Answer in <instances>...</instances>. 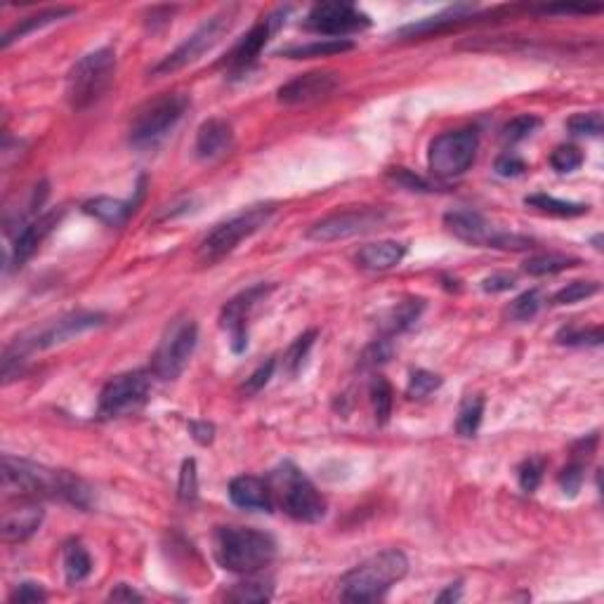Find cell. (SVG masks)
<instances>
[{"mask_svg": "<svg viewBox=\"0 0 604 604\" xmlns=\"http://www.w3.org/2000/svg\"><path fill=\"white\" fill-rule=\"evenodd\" d=\"M3 486L19 498H59L87 510L93 506V489L71 472L50 470L38 463L3 456Z\"/></svg>", "mask_w": 604, "mask_h": 604, "instance_id": "obj_1", "label": "cell"}, {"mask_svg": "<svg viewBox=\"0 0 604 604\" xmlns=\"http://www.w3.org/2000/svg\"><path fill=\"white\" fill-rule=\"evenodd\" d=\"M409 571V559L402 550H383L357 564L340 581V598L347 602H375L387 595Z\"/></svg>", "mask_w": 604, "mask_h": 604, "instance_id": "obj_2", "label": "cell"}, {"mask_svg": "<svg viewBox=\"0 0 604 604\" xmlns=\"http://www.w3.org/2000/svg\"><path fill=\"white\" fill-rule=\"evenodd\" d=\"M215 555L234 574H255L277 558V543L270 534L248 527H220L215 534Z\"/></svg>", "mask_w": 604, "mask_h": 604, "instance_id": "obj_3", "label": "cell"}, {"mask_svg": "<svg viewBox=\"0 0 604 604\" xmlns=\"http://www.w3.org/2000/svg\"><path fill=\"white\" fill-rule=\"evenodd\" d=\"M114 74L116 52L111 47H99L78 59L67 76V99L71 109L83 111L97 104L114 83Z\"/></svg>", "mask_w": 604, "mask_h": 604, "instance_id": "obj_4", "label": "cell"}, {"mask_svg": "<svg viewBox=\"0 0 604 604\" xmlns=\"http://www.w3.org/2000/svg\"><path fill=\"white\" fill-rule=\"evenodd\" d=\"M189 109V97L182 93H163L139 107L130 123V144L144 149L161 142Z\"/></svg>", "mask_w": 604, "mask_h": 604, "instance_id": "obj_5", "label": "cell"}, {"mask_svg": "<svg viewBox=\"0 0 604 604\" xmlns=\"http://www.w3.org/2000/svg\"><path fill=\"white\" fill-rule=\"evenodd\" d=\"M236 12H239V7L230 5L225 7V10H220L218 15H213L210 19H206V22H203L201 26L187 38V41L179 43L168 57H163L161 62L156 64L154 76L175 74V71L185 69L189 64L199 62L206 52L213 50V47L230 34V29L234 26Z\"/></svg>", "mask_w": 604, "mask_h": 604, "instance_id": "obj_6", "label": "cell"}, {"mask_svg": "<svg viewBox=\"0 0 604 604\" xmlns=\"http://www.w3.org/2000/svg\"><path fill=\"white\" fill-rule=\"evenodd\" d=\"M271 215H274V206H251L248 210L234 215V218L220 222L215 230L208 231L206 239L201 241L199 258L203 262H218L225 255H230L231 251H236V246L243 239H251L255 231L262 230L270 222Z\"/></svg>", "mask_w": 604, "mask_h": 604, "instance_id": "obj_7", "label": "cell"}, {"mask_svg": "<svg viewBox=\"0 0 604 604\" xmlns=\"http://www.w3.org/2000/svg\"><path fill=\"white\" fill-rule=\"evenodd\" d=\"M271 477H274V484H277L279 498H282V506L288 517L305 524H317L326 517L323 496L319 494L317 486L293 463H283Z\"/></svg>", "mask_w": 604, "mask_h": 604, "instance_id": "obj_8", "label": "cell"}, {"mask_svg": "<svg viewBox=\"0 0 604 604\" xmlns=\"http://www.w3.org/2000/svg\"><path fill=\"white\" fill-rule=\"evenodd\" d=\"M199 343V326L191 317H178L168 323L161 343L151 357V374L161 380H175L187 369Z\"/></svg>", "mask_w": 604, "mask_h": 604, "instance_id": "obj_9", "label": "cell"}, {"mask_svg": "<svg viewBox=\"0 0 604 604\" xmlns=\"http://www.w3.org/2000/svg\"><path fill=\"white\" fill-rule=\"evenodd\" d=\"M479 149V135L475 128L449 130L432 139L427 151V166L430 173L439 179L458 178L475 163Z\"/></svg>", "mask_w": 604, "mask_h": 604, "instance_id": "obj_10", "label": "cell"}, {"mask_svg": "<svg viewBox=\"0 0 604 604\" xmlns=\"http://www.w3.org/2000/svg\"><path fill=\"white\" fill-rule=\"evenodd\" d=\"M151 392V378L144 371H130L111 378L99 392L97 415L104 420L126 418L142 409Z\"/></svg>", "mask_w": 604, "mask_h": 604, "instance_id": "obj_11", "label": "cell"}, {"mask_svg": "<svg viewBox=\"0 0 604 604\" xmlns=\"http://www.w3.org/2000/svg\"><path fill=\"white\" fill-rule=\"evenodd\" d=\"M387 220L385 208H374V206H362V208H350V210H338V213L328 215V218L319 220L307 231V239L319 243H331L340 241V239H350V236L366 234L374 231Z\"/></svg>", "mask_w": 604, "mask_h": 604, "instance_id": "obj_12", "label": "cell"}, {"mask_svg": "<svg viewBox=\"0 0 604 604\" xmlns=\"http://www.w3.org/2000/svg\"><path fill=\"white\" fill-rule=\"evenodd\" d=\"M371 19L352 3H317L305 19V29L328 38H345L350 34L369 29Z\"/></svg>", "mask_w": 604, "mask_h": 604, "instance_id": "obj_13", "label": "cell"}, {"mask_svg": "<svg viewBox=\"0 0 604 604\" xmlns=\"http://www.w3.org/2000/svg\"><path fill=\"white\" fill-rule=\"evenodd\" d=\"M104 314L99 312H71L67 317L57 319L55 323H50L47 328H43L41 333L36 335L31 343H17L15 350L5 352V359H19L24 357L26 350H47V347L62 345V343H69L76 335L87 333L93 328L102 326Z\"/></svg>", "mask_w": 604, "mask_h": 604, "instance_id": "obj_14", "label": "cell"}, {"mask_svg": "<svg viewBox=\"0 0 604 604\" xmlns=\"http://www.w3.org/2000/svg\"><path fill=\"white\" fill-rule=\"evenodd\" d=\"M288 10H291V7H283V10L271 12V15H267L265 19H260L253 29L248 31L241 41L231 47L230 55H227L225 62H222V67H225L230 74H243V71L251 69V67L258 62L260 52H262V47L267 46V41L271 38V34H274V31H277L279 26L286 22Z\"/></svg>", "mask_w": 604, "mask_h": 604, "instance_id": "obj_15", "label": "cell"}, {"mask_svg": "<svg viewBox=\"0 0 604 604\" xmlns=\"http://www.w3.org/2000/svg\"><path fill=\"white\" fill-rule=\"evenodd\" d=\"M270 291L271 286L258 283V286L248 288V291L239 293L236 298H231L230 302L222 307L220 323H222V328L230 331L231 350H234L236 354H241L248 347V317H251V312L255 310V305H258L260 300L265 298Z\"/></svg>", "mask_w": 604, "mask_h": 604, "instance_id": "obj_16", "label": "cell"}, {"mask_svg": "<svg viewBox=\"0 0 604 604\" xmlns=\"http://www.w3.org/2000/svg\"><path fill=\"white\" fill-rule=\"evenodd\" d=\"M444 227L454 234L456 239L470 243V246H484V248H501L506 241L507 231L496 230L486 220L475 210H451L444 215Z\"/></svg>", "mask_w": 604, "mask_h": 604, "instance_id": "obj_17", "label": "cell"}, {"mask_svg": "<svg viewBox=\"0 0 604 604\" xmlns=\"http://www.w3.org/2000/svg\"><path fill=\"white\" fill-rule=\"evenodd\" d=\"M338 86V76L331 74V71H310V74L298 76V78L279 87L277 97L282 104L293 107V104H307L314 102V99L328 97Z\"/></svg>", "mask_w": 604, "mask_h": 604, "instance_id": "obj_18", "label": "cell"}, {"mask_svg": "<svg viewBox=\"0 0 604 604\" xmlns=\"http://www.w3.org/2000/svg\"><path fill=\"white\" fill-rule=\"evenodd\" d=\"M62 218L64 210L59 208V210H50V213L26 222V225L17 231V236H15V246H12V260H15V265L22 267L24 262L41 248V243L52 234V230L62 222Z\"/></svg>", "mask_w": 604, "mask_h": 604, "instance_id": "obj_19", "label": "cell"}, {"mask_svg": "<svg viewBox=\"0 0 604 604\" xmlns=\"http://www.w3.org/2000/svg\"><path fill=\"white\" fill-rule=\"evenodd\" d=\"M43 522V507L36 498H19L17 506L3 512V538L7 543L26 541L38 531Z\"/></svg>", "mask_w": 604, "mask_h": 604, "instance_id": "obj_20", "label": "cell"}, {"mask_svg": "<svg viewBox=\"0 0 604 604\" xmlns=\"http://www.w3.org/2000/svg\"><path fill=\"white\" fill-rule=\"evenodd\" d=\"M230 498L236 507L251 512H274V494L265 479L241 475L230 482Z\"/></svg>", "mask_w": 604, "mask_h": 604, "instance_id": "obj_21", "label": "cell"}, {"mask_svg": "<svg viewBox=\"0 0 604 604\" xmlns=\"http://www.w3.org/2000/svg\"><path fill=\"white\" fill-rule=\"evenodd\" d=\"M234 144V130L225 118H208L201 123L199 133H196L194 151L203 161H213L218 156L227 154Z\"/></svg>", "mask_w": 604, "mask_h": 604, "instance_id": "obj_22", "label": "cell"}, {"mask_svg": "<svg viewBox=\"0 0 604 604\" xmlns=\"http://www.w3.org/2000/svg\"><path fill=\"white\" fill-rule=\"evenodd\" d=\"M404 255H406V246L399 241L369 243L357 253V265L369 271H387L397 267Z\"/></svg>", "mask_w": 604, "mask_h": 604, "instance_id": "obj_23", "label": "cell"}, {"mask_svg": "<svg viewBox=\"0 0 604 604\" xmlns=\"http://www.w3.org/2000/svg\"><path fill=\"white\" fill-rule=\"evenodd\" d=\"M472 15H475L472 7L456 5V7H451V10L442 12V15L425 17V19H420V22L404 26V29L399 31V36H409V38H415V36L439 34V31H446V29H451V26H456V24L466 22V19H470Z\"/></svg>", "mask_w": 604, "mask_h": 604, "instance_id": "obj_24", "label": "cell"}, {"mask_svg": "<svg viewBox=\"0 0 604 604\" xmlns=\"http://www.w3.org/2000/svg\"><path fill=\"white\" fill-rule=\"evenodd\" d=\"M135 206H138V201H118V199H109V196H97V199L83 203V213L93 215L104 225L118 227L133 215Z\"/></svg>", "mask_w": 604, "mask_h": 604, "instance_id": "obj_25", "label": "cell"}, {"mask_svg": "<svg viewBox=\"0 0 604 604\" xmlns=\"http://www.w3.org/2000/svg\"><path fill=\"white\" fill-rule=\"evenodd\" d=\"M354 47V43L347 38H319V41L305 43V46H291L286 50L277 52L279 57L288 59H312V57H331V55H340Z\"/></svg>", "mask_w": 604, "mask_h": 604, "instance_id": "obj_26", "label": "cell"}, {"mask_svg": "<svg viewBox=\"0 0 604 604\" xmlns=\"http://www.w3.org/2000/svg\"><path fill=\"white\" fill-rule=\"evenodd\" d=\"M69 15H74V10H71V7H50V10L38 12V15H31V17L22 19V22H19V24H15V26H12V29L7 31L5 36H3V41H0V46L10 47L12 43L22 41L24 36H29L31 31L43 29V26H47V24L59 22V19L69 17Z\"/></svg>", "mask_w": 604, "mask_h": 604, "instance_id": "obj_27", "label": "cell"}, {"mask_svg": "<svg viewBox=\"0 0 604 604\" xmlns=\"http://www.w3.org/2000/svg\"><path fill=\"white\" fill-rule=\"evenodd\" d=\"M423 310H425V300L423 298L404 300L394 310H390V314L383 322V331H385V335H399L404 331H409L411 326H415Z\"/></svg>", "mask_w": 604, "mask_h": 604, "instance_id": "obj_28", "label": "cell"}, {"mask_svg": "<svg viewBox=\"0 0 604 604\" xmlns=\"http://www.w3.org/2000/svg\"><path fill=\"white\" fill-rule=\"evenodd\" d=\"M62 559H64V574H67V581H69L71 586L83 583L87 576H90V571H93V559H90V555H87V550L83 548L81 541L67 543V546H64Z\"/></svg>", "mask_w": 604, "mask_h": 604, "instance_id": "obj_29", "label": "cell"}, {"mask_svg": "<svg viewBox=\"0 0 604 604\" xmlns=\"http://www.w3.org/2000/svg\"><path fill=\"white\" fill-rule=\"evenodd\" d=\"M524 203L529 208H536L541 213L555 215V218H578V215H586L590 210L588 203H574V201H562V199H555V196L548 194H534L527 196Z\"/></svg>", "mask_w": 604, "mask_h": 604, "instance_id": "obj_30", "label": "cell"}, {"mask_svg": "<svg viewBox=\"0 0 604 604\" xmlns=\"http://www.w3.org/2000/svg\"><path fill=\"white\" fill-rule=\"evenodd\" d=\"M578 265H581V260L571 258V255L543 253L527 260V262H524V271L531 274V277H550V274H559V271L571 270V267Z\"/></svg>", "mask_w": 604, "mask_h": 604, "instance_id": "obj_31", "label": "cell"}, {"mask_svg": "<svg viewBox=\"0 0 604 604\" xmlns=\"http://www.w3.org/2000/svg\"><path fill=\"white\" fill-rule=\"evenodd\" d=\"M484 415V397L479 394H470L463 399L461 411H458V420H456V430L461 437H475L482 425Z\"/></svg>", "mask_w": 604, "mask_h": 604, "instance_id": "obj_32", "label": "cell"}, {"mask_svg": "<svg viewBox=\"0 0 604 604\" xmlns=\"http://www.w3.org/2000/svg\"><path fill=\"white\" fill-rule=\"evenodd\" d=\"M371 406L378 425H385L392 415V387L383 375H375L371 383Z\"/></svg>", "mask_w": 604, "mask_h": 604, "instance_id": "obj_33", "label": "cell"}, {"mask_svg": "<svg viewBox=\"0 0 604 604\" xmlns=\"http://www.w3.org/2000/svg\"><path fill=\"white\" fill-rule=\"evenodd\" d=\"M317 328H312L307 333H302L300 338L293 340V345L288 347L286 357H283V363H286V369L291 375H298L300 369L305 366V359L310 354L312 345H314V340H317Z\"/></svg>", "mask_w": 604, "mask_h": 604, "instance_id": "obj_34", "label": "cell"}, {"mask_svg": "<svg viewBox=\"0 0 604 604\" xmlns=\"http://www.w3.org/2000/svg\"><path fill=\"white\" fill-rule=\"evenodd\" d=\"M541 307V291H538V288H531V291H524L519 298L512 300L510 307H507V314H510V319H515V322H529V319H534L536 314H538Z\"/></svg>", "mask_w": 604, "mask_h": 604, "instance_id": "obj_35", "label": "cell"}, {"mask_svg": "<svg viewBox=\"0 0 604 604\" xmlns=\"http://www.w3.org/2000/svg\"><path fill=\"white\" fill-rule=\"evenodd\" d=\"M602 328L595 326V328H564V331H559L558 333V343L559 345H571V347H583V345H590V347H598L602 345Z\"/></svg>", "mask_w": 604, "mask_h": 604, "instance_id": "obj_36", "label": "cell"}, {"mask_svg": "<svg viewBox=\"0 0 604 604\" xmlns=\"http://www.w3.org/2000/svg\"><path fill=\"white\" fill-rule=\"evenodd\" d=\"M599 293L598 282H571L564 288H559L553 298V305H574L578 300L593 298Z\"/></svg>", "mask_w": 604, "mask_h": 604, "instance_id": "obj_37", "label": "cell"}, {"mask_svg": "<svg viewBox=\"0 0 604 604\" xmlns=\"http://www.w3.org/2000/svg\"><path fill=\"white\" fill-rule=\"evenodd\" d=\"M538 126H541V118H536V116L531 114L515 116V118H512L510 123H506V128H503V139L510 144L522 142V139H527L529 135H534Z\"/></svg>", "mask_w": 604, "mask_h": 604, "instance_id": "obj_38", "label": "cell"}, {"mask_svg": "<svg viewBox=\"0 0 604 604\" xmlns=\"http://www.w3.org/2000/svg\"><path fill=\"white\" fill-rule=\"evenodd\" d=\"M567 128L571 135H581V138H599L602 135V114L599 111H583V114L571 116L567 121Z\"/></svg>", "mask_w": 604, "mask_h": 604, "instance_id": "obj_39", "label": "cell"}, {"mask_svg": "<svg viewBox=\"0 0 604 604\" xmlns=\"http://www.w3.org/2000/svg\"><path fill=\"white\" fill-rule=\"evenodd\" d=\"M227 598L231 602H267V599H271V586L265 581L239 583Z\"/></svg>", "mask_w": 604, "mask_h": 604, "instance_id": "obj_40", "label": "cell"}, {"mask_svg": "<svg viewBox=\"0 0 604 604\" xmlns=\"http://www.w3.org/2000/svg\"><path fill=\"white\" fill-rule=\"evenodd\" d=\"M550 166L558 170V173H574L583 166V151L578 147H571V144H564L558 147L550 156Z\"/></svg>", "mask_w": 604, "mask_h": 604, "instance_id": "obj_41", "label": "cell"}, {"mask_svg": "<svg viewBox=\"0 0 604 604\" xmlns=\"http://www.w3.org/2000/svg\"><path fill=\"white\" fill-rule=\"evenodd\" d=\"M442 387V378H439L437 374H430V371H414L409 378V387H406V392H409L411 399H423L427 397V394H432L435 390H439Z\"/></svg>", "mask_w": 604, "mask_h": 604, "instance_id": "obj_42", "label": "cell"}, {"mask_svg": "<svg viewBox=\"0 0 604 604\" xmlns=\"http://www.w3.org/2000/svg\"><path fill=\"white\" fill-rule=\"evenodd\" d=\"M543 470H546V461L543 458H538V456H534V458H527V461L519 466V486H522L527 494H531V491L538 489V484H541L543 479Z\"/></svg>", "mask_w": 604, "mask_h": 604, "instance_id": "obj_43", "label": "cell"}, {"mask_svg": "<svg viewBox=\"0 0 604 604\" xmlns=\"http://www.w3.org/2000/svg\"><path fill=\"white\" fill-rule=\"evenodd\" d=\"M179 498L185 503L196 501V496H199V475H196V461L189 458V461L182 463V472H179Z\"/></svg>", "mask_w": 604, "mask_h": 604, "instance_id": "obj_44", "label": "cell"}, {"mask_svg": "<svg viewBox=\"0 0 604 604\" xmlns=\"http://www.w3.org/2000/svg\"><path fill=\"white\" fill-rule=\"evenodd\" d=\"M387 178H390L394 185L404 187V189L409 191H432L430 182L420 178V175H415L409 168H390V170H387Z\"/></svg>", "mask_w": 604, "mask_h": 604, "instance_id": "obj_45", "label": "cell"}, {"mask_svg": "<svg viewBox=\"0 0 604 604\" xmlns=\"http://www.w3.org/2000/svg\"><path fill=\"white\" fill-rule=\"evenodd\" d=\"M274 369H277V362L274 359H267L265 363H260L258 369L253 371V374L248 375L246 383L241 385V392L243 394H255V392H260L262 387L270 383V378L274 375Z\"/></svg>", "mask_w": 604, "mask_h": 604, "instance_id": "obj_46", "label": "cell"}, {"mask_svg": "<svg viewBox=\"0 0 604 604\" xmlns=\"http://www.w3.org/2000/svg\"><path fill=\"white\" fill-rule=\"evenodd\" d=\"M583 463H571V466L564 467L562 472H559V486H562L564 496H571L574 498L578 491H581L583 486Z\"/></svg>", "mask_w": 604, "mask_h": 604, "instance_id": "obj_47", "label": "cell"}, {"mask_svg": "<svg viewBox=\"0 0 604 604\" xmlns=\"http://www.w3.org/2000/svg\"><path fill=\"white\" fill-rule=\"evenodd\" d=\"M46 599L47 593L43 590V586L34 581L19 583L10 595V602H19V604H36V602H46Z\"/></svg>", "mask_w": 604, "mask_h": 604, "instance_id": "obj_48", "label": "cell"}, {"mask_svg": "<svg viewBox=\"0 0 604 604\" xmlns=\"http://www.w3.org/2000/svg\"><path fill=\"white\" fill-rule=\"evenodd\" d=\"M524 170H527V163H524L517 154H512V151L501 154L496 159V173L501 175V178H517Z\"/></svg>", "mask_w": 604, "mask_h": 604, "instance_id": "obj_49", "label": "cell"}, {"mask_svg": "<svg viewBox=\"0 0 604 604\" xmlns=\"http://www.w3.org/2000/svg\"><path fill=\"white\" fill-rule=\"evenodd\" d=\"M392 357V347H390V340H375L374 345L366 347V352H363L362 357V363L363 366H378V363H385L387 359Z\"/></svg>", "mask_w": 604, "mask_h": 604, "instance_id": "obj_50", "label": "cell"}, {"mask_svg": "<svg viewBox=\"0 0 604 604\" xmlns=\"http://www.w3.org/2000/svg\"><path fill=\"white\" fill-rule=\"evenodd\" d=\"M515 286V277L510 274H491L482 282V288L486 293H503V291H510Z\"/></svg>", "mask_w": 604, "mask_h": 604, "instance_id": "obj_51", "label": "cell"}, {"mask_svg": "<svg viewBox=\"0 0 604 604\" xmlns=\"http://www.w3.org/2000/svg\"><path fill=\"white\" fill-rule=\"evenodd\" d=\"M189 432H191V437H194L199 444H203V446H208V444L213 442V437H215V427L210 425L208 420H191Z\"/></svg>", "mask_w": 604, "mask_h": 604, "instance_id": "obj_52", "label": "cell"}, {"mask_svg": "<svg viewBox=\"0 0 604 604\" xmlns=\"http://www.w3.org/2000/svg\"><path fill=\"white\" fill-rule=\"evenodd\" d=\"M109 599L111 602H142L144 598L135 590V588L126 586V583H118V586L109 593Z\"/></svg>", "mask_w": 604, "mask_h": 604, "instance_id": "obj_53", "label": "cell"}, {"mask_svg": "<svg viewBox=\"0 0 604 604\" xmlns=\"http://www.w3.org/2000/svg\"><path fill=\"white\" fill-rule=\"evenodd\" d=\"M461 599V583H451L437 598V602H458Z\"/></svg>", "mask_w": 604, "mask_h": 604, "instance_id": "obj_54", "label": "cell"}]
</instances>
